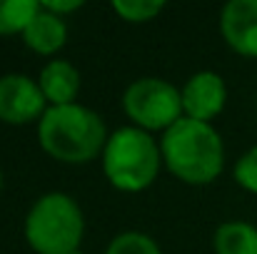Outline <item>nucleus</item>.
<instances>
[{
  "label": "nucleus",
  "mask_w": 257,
  "mask_h": 254,
  "mask_svg": "<svg viewBox=\"0 0 257 254\" xmlns=\"http://www.w3.org/2000/svg\"><path fill=\"white\" fill-rule=\"evenodd\" d=\"M163 162L185 184H210L225 167V145L210 122L182 117L163 132Z\"/></svg>",
  "instance_id": "2"
},
{
  "label": "nucleus",
  "mask_w": 257,
  "mask_h": 254,
  "mask_svg": "<svg viewBox=\"0 0 257 254\" xmlns=\"http://www.w3.org/2000/svg\"><path fill=\"white\" fill-rule=\"evenodd\" d=\"M232 174H235V182H237L242 189L257 194V145L250 147V150L235 162Z\"/></svg>",
  "instance_id": "15"
},
{
  "label": "nucleus",
  "mask_w": 257,
  "mask_h": 254,
  "mask_svg": "<svg viewBox=\"0 0 257 254\" xmlns=\"http://www.w3.org/2000/svg\"><path fill=\"white\" fill-rule=\"evenodd\" d=\"M48 100L38 80L23 73H8L0 78V120L5 125H28L40 122L48 110Z\"/></svg>",
  "instance_id": "6"
},
{
  "label": "nucleus",
  "mask_w": 257,
  "mask_h": 254,
  "mask_svg": "<svg viewBox=\"0 0 257 254\" xmlns=\"http://www.w3.org/2000/svg\"><path fill=\"white\" fill-rule=\"evenodd\" d=\"M105 254H163L158 242L143 232H122L110 239Z\"/></svg>",
  "instance_id": "13"
},
{
  "label": "nucleus",
  "mask_w": 257,
  "mask_h": 254,
  "mask_svg": "<svg viewBox=\"0 0 257 254\" xmlns=\"http://www.w3.org/2000/svg\"><path fill=\"white\" fill-rule=\"evenodd\" d=\"M70 254H85V252H80V249H78V252H70Z\"/></svg>",
  "instance_id": "18"
},
{
  "label": "nucleus",
  "mask_w": 257,
  "mask_h": 254,
  "mask_svg": "<svg viewBox=\"0 0 257 254\" xmlns=\"http://www.w3.org/2000/svg\"><path fill=\"white\" fill-rule=\"evenodd\" d=\"M48 13H53V15H58V18H63V15H68V13H73V10H78V8H83V3L80 0H65V3H53V0H48V3H40Z\"/></svg>",
  "instance_id": "16"
},
{
  "label": "nucleus",
  "mask_w": 257,
  "mask_h": 254,
  "mask_svg": "<svg viewBox=\"0 0 257 254\" xmlns=\"http://www.w3.org/2000/svg\"><path fill=\"white\" fill-rule=\"evenodd\" d=\"M222 40L245 58H257V0H230L220 13Z\"/></svg>",
  "instance_id": "8"
},
{
  "label": "nucleus",
  "mask_w": 257,
  "mask_h": 254,
  "mask_svg": "<svg viewBox=\"0 0 257 254\" xmlns=\"http://www.w3.org/2000/svg\"><path fill=\"white\" fill-rule=\"evenodd\" d=\"M23 43L38 55H55L68 43L65 18H58L40 5V13L33 18V23L23 33Z\"/></svg>",
  "instance_id": "10"
},
{
  "label": "nucleus",
  "mask_w": 257,
  "mask_h": 254,
  "mask_svg": "<svg viewBox=\"0 0 257 254\" xmlns=\"http://www.w3.org/2000/svg\"><path fill=\"white\" fill-rule=\"evenodd\" d=\"M215 254H257V227L247 222H225L212 237Z\"/></svg>",
  "instance_id": "11"
},
{
  "label": "nucleus",
  "mask_w": 257,
  "mask_h": 254,
  "mask_svg": "<svg viewBox=\"0 0 257 254\" xmlns=\"http://www.w3.org/2000/svg\"><path fill=\"white\" fill-rule=\"evenodd\" d=\"M107 137L110 135L102 117L78 102L48 107L38 122L40 147L53 160L65 165H85L95 157H102Z\"/></svg>",
  "instance_id": "1"
},
{
  "label": "nucleus",
  "mask_w": 257,
  "mask_h": 254,
  "mask_svg": "<svg viewBox=\"0 0 257 254\" xmlns=\"http://www.w3.org/2000/svg\"><path fill=\"white\" fill-rule=\"evenodd\" d=\"M112 10L127 23H148L165 10V3H160V0H115Z\"/></svg>",
  "instance_id": "14"
},
{
  "label": "nucleus",
  "mask_w": 257,
  "mask_h": 254,
  "mask_svg": "<svg viewBox=\"0 0 257 254\" xmlns=\"http://www.w3.org/2000/svg\"><path fill=\"white\" fill-rule=\"evenodd\" d=\"M160 165H163L160 142L150 132L135 125L115 130L102 150V172L107 182L120 192L148 189L158 179Z\"/></svg>",
  "instance_id": "3"
},
{
  "label": "nucleus",
  "mask_w": 257,
  "mask_h": 254,
  "mask_svg": "<svg viewBox=\"0 0 257 254\" xmlns=\"http://www.w3.org/2000/svg\"><path fill=\"white\" fill-rule=\"evenodd\" d=\"M0 189H3V172H0Z\"/></svg>",
  "instance_id": "17"
},
{
  "label": "nucleus",
  "mask_w": 257,
  "mask_h": 254,
  "mask_svg": "<svg viewBox=\"0 0 257 254\" xmlns=\"http://www.w3.org/2000/svg\"><path fill=\"white\" fill-rule=\"evenodd\" d=\"M182 95V112L190 120L197 122H210L215 120L227 102V87L222 75L212 70H200L195 73L180 90Z\"/></svg>",
  "instance_id": "7"
},
{
  "label": "nucleus",
  "mask_w": 257,
  "mask_h": 254,
  "mask_svg": "<svg viewBox=\"0 0 257 254\" xmlns=\"http://www.w3.org/2000/svg\"><path fill=\"white\" fill-rule=\"evenodd\" d=\"M38 13V0H0V35H23Z\"/></svg>",
  "instance_id": "12"
},
{
  "label": "nucleus",
  "mask_w": 257,
  "mask_h": 254,
  "mask_svg": "<svg viewBox=\"0 0 257 254\" xmlns=\"http://www.w3.org/2000/svg\"><path fill=\"white\" fill-rule=\"evenodd\" d=\"M122 110L133 125L145 132H168L177 120L185 117L180 90L163 78L133 80L122 92Z\"/></svg>",
  "instance_id": "5"
},
{
  "label": "nucleus",
  "mask_w": 257,
  "mask_h": 254,
  "mask_svg": "<svg viewBox=\"0 0 257 254\" xmlns=\"http://www.w3.org/2000/svg\"><path fill=\"white\" fill-rule=\"evenodd\" d=\"M23 232L35 254H70L80 249L85 217L70 194L48 192L30 207Z\"/></svg>",
  "instance_id": "4"
},
{
  "label": "nucleus",
  "mask_w": 257,
  "mask_h": 254,
  "mask_svg": "<svg viewBox=\"0 0 257 254\" xmlns=\"http://www.w3.org/2000/svg\"><path fill=\"white\" fill-rule=\"evenodd\" d=\"M38 85L48 100L50 107L58 105H73L80 92V73L68 60H50L40 70Z\"/></svg>",
  "instance_id": "9"
}]
</instances>
